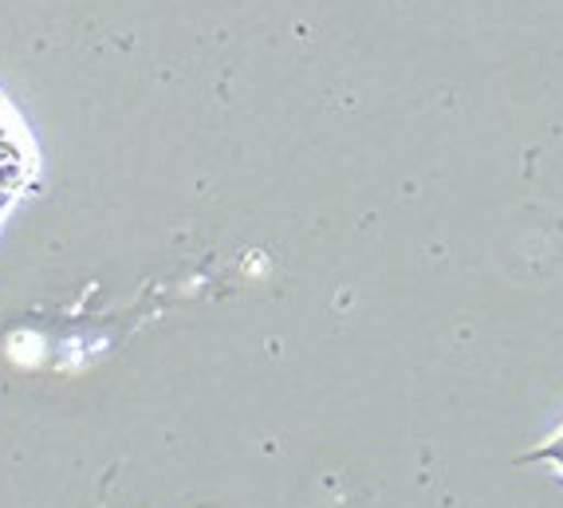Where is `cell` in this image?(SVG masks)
Listing matches in <instances>:
<instances>
[{"label":"cell","instance_id":"obj_1","mask_svg":"<svg viewBox=\"0 0 563 508\" xmlns=\"http://www.w3.org/2000/svg\"><path fill=\"white\" fill-rule=\"evenodd\" d=\"M520 462H548V465H555V470L563 473V426L552 433V438H548V442H540L536 450H528Z\"/></svg>","mask_w":563,"mask_h":508}]
</instances>
